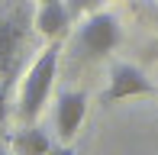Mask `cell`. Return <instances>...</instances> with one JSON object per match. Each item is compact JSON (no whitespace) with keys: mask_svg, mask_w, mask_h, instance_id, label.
Here are the masks:
<instances>
[{"mask_svg":"<svg viewBox=\"0 0 158 155\" xmlns=\"http://www.w3.org/2000/svg\"><path fill=\"white\" fill-rule=\"evenodd\" d=\"M58 55H61L58 39H52V45L39 52V58L32 61V68L23 78V87H19V116H23L26 123H32V119L42 113L48 94H52L55 74H58Z\"/></svg>","mask_w":158,"mask_h":155,"instance_id":"cell-1","label":"cell"},{"mask_svg":"<svg viewBox=\"0 0 158 155\" xmlns=\"http://www.w3.org/2000/svg\"><path fill=\"white\" fill-rule=\"evenodd\" d=\"M119 39H123V29H119V19L113 16V13H103V10H94L84 16V23L77 26V48H81V55H87V58H103L106 52H113V48L119 45Z\"/></svg>","mask_w":158,"mask_h":155,"instance_id":"cell-2","label":"cell"},{"mask_svg":"<svg viewBox=\"0 0 158 155\" xmlns=\"http://www.w3.org/2000/svg\"><path fill=\"white\" fill-rule=\"evenodd\" d=\"M142 94H158V87L135 65H129V61H113V65H110V87H106L103 100L113 103V100L142 97Z\"/></svg>","mask_w":158,"mask_h":155,"instance_id":"cell-3","label":"cell"},{"mask_svg":"<svg viewBox=\"0 0 158 155\" xmlns=\"http://www.w3.org/2000/svg\"><path fill=\"white\" fill-rule=\"evenodd\" d=\"M84 116H87V97H84V90H61L58 107H55V129H58V136L64 142H71L77 136Z\"/></svg>","mask_w":158,"mask_h":155,"instance_id":"cell-4","label":"cell"},{"mask_svg":"<svg viewBox=\"0 0 158 155\" xmlns=\"http://www.w3.org/2000/svg\"><path fill=\"white\" fill-rule=\"evenodd\" d=\"M68 23H71V10L64 0H48L35 10V29L45 39H61L68 32Z\"/></svg>","mask_w":158,"mask_h":155,"instance_id":"cell-5","label":"cell"},{"mask_svg":"<svg viewBox=\"0 0 158 155\" xmlns=\"http://www.w3.org/2000/svg\"><path fill=\"white\" fill-rule=\"evenodd\" d=\"M23 26L26 23H23V16H19V10L0 13V65L19 48V42H23Z\"/></svg>","mask_w":158,"mask_h":155,"instance_id":"cell-6","label":"cell"},{"mask_svg":"<svg viewBox=\"0 0 158 155\" xmlns=\"http://www.w3.org/2000/svg\"><path fill=\"white\" fill-rule=\"evenodd\" d=\"M10 145H13V155H45L52 149V139L42 129L29 126V129H19L16 136L10 139Z\"/></svg>","mask_w":158,"mask_h":155,"instance_id":"cell-7","label":"cell"},{"mask_svg":"<svg viewBox=\"0 0 158 155\" xmlns=\"http://www.w3.org/2000/svg\"><path fill=\"white\" fill-rule=\"evenodd\" d=\"M97 6V0H71V16H81V13H87V10H94Z\"/></svg>","mask_w":158,"mask_h":155,"instance_id":"cell-8","label":"cell"},{"mask_svg":"<svg viewBox=\"0 0 158 155\" xmlns=\"http://www.w3.org/2000/svg\"><path fill=\"white\" fill-rule=\"evenodd\" d=\"M45 155H74V149H71V145L64 142V145H52V149H48Z\"/></svg>","mask_w":158,"mask_h":155,"instance_id":"cell-9","label":"cell"},{"mask_svg":"<svg viewBox=\"0 0 158 155\" xmlns=\"http://www.w3.org/2000/svg\"><path fill=\"white\" fill-rule=\"evenodd\" d=\"M6 119V87L0 84V123Z\"/></svg>","mask_w":158,"mask_h":155,"instance_id":"cell-10","label":"cell"},{"mask_svg":"<svg viewBox=\"0 0 158 155\" xmlns=\"http://www.w3.org/2000/svg\"><path fill=\"white\" fill-rule=\"evenodd\" d=\"M0 155H6V152H3V145H0Z\"/></svg>","mask_w":158,"mask_h":155,"instance_id":"cell-11","label":"cell"},{"mask_svg":"<svg viewBox=\"0 0 158 155\" xmlns=\"http://www.w3.org/2000/svg\"><path fill=\"white\" fill-rule=\"evenodd\" d=\"M39 3H48V0H39Z\"/></svg>","mask_w":158,"mask_h":155,"instance_id":"cell-12","label":"cell"}]
</instances>
